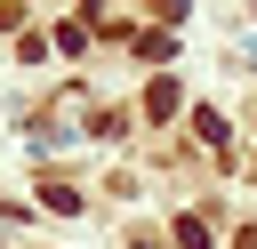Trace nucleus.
<instances>
[{
  "instance_id": "1",
  "label": "nucleus",
  "mask_w": 257,
  "mask_h": 249,
  "mask_svg": "<svg viewBox=\"0 0 257 249\" xmlns=\"http://www.w3.org/2000/svg\"><path fill=\"white\" fill-rule=\"evenodd\" d=\"M177 96H185L177 80H153V88H145V112H153V120H169V112H177Z\"/></svg>"
}]
</instances>
